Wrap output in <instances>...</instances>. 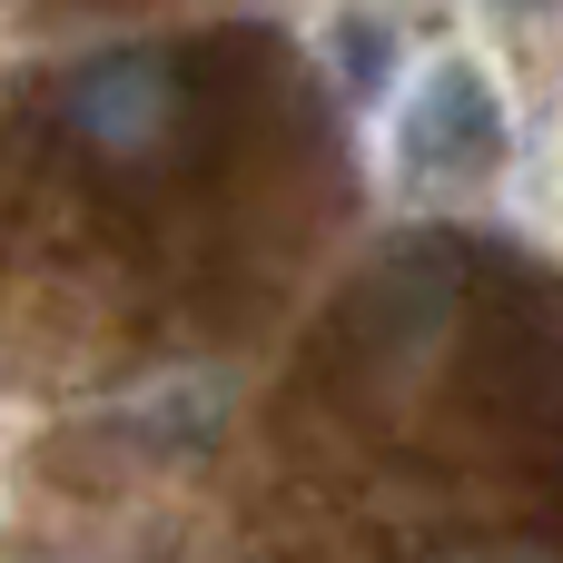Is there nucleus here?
Here are the masks:
<instances>
[{
  "label": "nucleus",
  "mask_w": 563,
  "mask_h": 563,
  "mask_svg": "<svg viewBox=\"0 0 563 563\" xmlns=\"http://www.w3.org/2000/svg\"><path fill=\"white\" fill-rule=\"evenodd\" d=\"M396 168L416 188H475V178L505 168V109H495V89L465 59L426 69V89L406 109V139H396Z\"/></svg>",
  "instance_id": "1"
}]
</instances>
